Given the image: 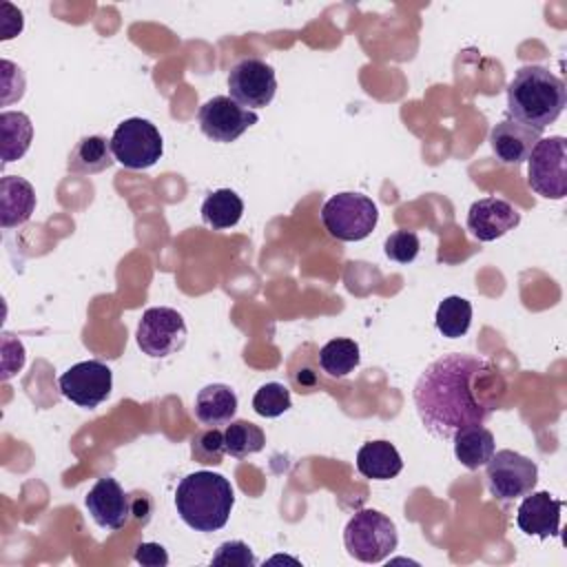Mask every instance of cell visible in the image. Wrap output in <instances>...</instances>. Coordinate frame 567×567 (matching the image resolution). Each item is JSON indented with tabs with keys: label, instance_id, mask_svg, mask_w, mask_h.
Listing matches in <instances>:
<instances>
[{
	"label": "cell",
	"instance_id": "ac0fdd59",
	"mask_svg": "<svg viewBox=\"0 0 567 567\" xmlns=\"http://www.w3.org/2000/svg\"><path fill=\"white\" fill-rule=\"evenodd\" d=\"M237 412V394L226 383H210L195 396V416L208 427L226 425Z\"/></svg>",
	"mask_w": 567,
	"mask_h": 567
},
{
	"label": "cell",
	"instance_id": "ffe728a7",
	"mask_svg": "<svg viewBox=\"0 0 567 567\" xmlns=\"http://www.w3.org/2000/svg\"><path fill=\"white\" fill-rule=\"evenodd\" d=\"M113 162L115 157L111 151V140L104 135H86L71 148L66 168L75 175H95L106 171Z\"/></svg>",
	"mask_w": 567,
	"mask_h": 567
},
{
	"label": "cell",
	"instance_id": "e0dca14e",
	"mask_svg": "<svg viewBox=\"0 0 567 567\" xmlns=\"http://www.w3.org/2000/svg\"><path fill=\"white\" fill-rule=\"evenodd\" d=\"M35 208L33 186L18 175H7L0 182V224L13 228L24 224Z\"/></svg>",
	"mask_w": 567,
	"mask_h": 567
},
{
	"label": "cell",
	"instance_id": "cb8c5ba5",
	"mask_svg": "<svg viewBox=\"0 0 567 567\" xmlns=\"http://www.w3.org/2000/svg\"><path fill=\"white\" fill-rule=\"evenodd\" d=\"M359 343L352 339H330L321 350H319V365L328 377H346L359 365Z\"/></svg>",
	"mask_w": 567,
	"mask_h": 567
},
{
	"label": "cell",
	"instance_id": "f1b7e54d",
	"mask_svg": "<svg viewBox=\"0 0 567 567\" xmlns=\"http://www.w3.org/2000/svg\"><path fill=\"white\" fill-rule=\"evenodd\" d=\"M419 248H421V241H419L416 233H412V230H396L383 244L385 257H390L392 261H399V264L414 261L419 255Z\"/></svg>",
	"mask_w": 567,
	"mask_h": 567
},
{
	"label": "cell",
	"instance_id": "d4e9b609",
	"mask_svg": "<svg viewBox=\"0 0 567 567\" xmlns=\"http://www.w3.org/2000/svg\"><path fill=\"white\" fill-rule=\"evenodd\" d=\"M436 330L447 339H458L470 330L472 303L465 297H445L436 308Z\"/></svg>",
	"mask_w": 567,
	"mask_h": 567
},
{
	"label": "cell",
	"instance_id": "d6986e66",
	"mask_svg": "<svg viewBox=\"0 0 567 567\" xmlns=\"http://www.w3.org/2000/svg\"><path fill=\"white\" fill-rule=\"evenodd\" d=\"M357 470L365 478L388 481L403 470V458L390 441H370L357 452Z\"/></svg>",
	"mask_w": 567,
	"mask_h": 567
},
{
	"label": "cell",
	"instance_id": "7402d4cb",
	"mask_svg": "<svg viewBox=\"0 0 567 567\" xmlns=\"http://www.w3.org/2000/svg\"><path fill=\"white\" fill-rule=\"evenodd\" d=\"M0 135H2V164L20 159L33 140V124L27 113L2 111L0 113Z\"/></svg>",
	"mask_w": 567,
	"mask_h": 567
},
{
	"label": "cell",
	"instance_id": "f546056e",
	"mask_svg": "<svg viewBox=\"0 0 567 567\" xmlns=\"http://www.w3.org/2000/svg\"><path fill=\"white\" fill-rule=\"evenodd\" d=\"M210 565H224V567H252L257 565L255 554L244 540H226L217 547V551L210 558Z\"/></svg>",
	"mask_w": 567,
	"mask_h": 567
},
{
	"label": "cell",
	"instance_id": "83f0119b",
	"mask_svg": "<svg viewBox=\"0 0 567 567\" xmlns=\"http://www.w3.org/2000/svg\"><path fill=\"white\" fill-rule=\"evenodd\" d=\"M190 452H193V458L197 463H204V465H219L224 454H226V447H224V432H219L217 427H208V430H202L193 436V445H190Z\"/></svg>",
	"mask_w": 567,
	"mask_h": 567
},
{
	"label": "cell",
	"instance_id": "30bf717a",
	"mask_svg": "<svg viewBox=\"0 0 567 567\" xmlns=\"http://www.w3.org/2000/svg\"><path fill=\"white\" fill-rule=\"evenodd\" d=\"M275 91H277L275 69L259 58H244L228 73L230 97L248 111L268 106L275 97Z\"/></svg>",
	"mask_w": 567,
	"mask_h": 567
},
{
	"label": "cell",
	"instance_id": "8fae6325",
	"mask_svg": "<svg viewBox=\"0 0 567 567\" xmlns=\"http://www.w3.org/2000/svg\"><path fill=\"white\" fill-rule=\"evenodd\" d=\"M202 133L219 144L235 142L241 133H246L252 124H257L259 115L255 111L244 109L228 95H215L202 104L199 113Z\"/></svg>",
	"mask_w": 567,
	"mask_h": 567
},
{
	"label": "cell",
	"instance_id": "7c38bea8",
	"mask_svg": "<svg viewBox=\"0 0 567 567\" xmlns=\"http://www.w3.org/2000/svg\"><path fill=\"white\" fill-rule=\"evenodd\" d=\"M60 392L80 408H97L113 388V372L106 363L97 359L80 361L71 365L58 379Z\"/></svg>",
	"mask_w": 567,
	"mask_h": 567
},
{
	"label": "cell",
	"instance_id": "5b68a950",
	"mask_svg": "<svg viewBox=\"0 0 567 567\" xmlns=\"http://www.w3.org/2000/svg\"><path fill=\"white\" fill-rule=\"evenodd\" d=\"M321 221L334 239L361 241L374 230L379 221V208L368 195L346 190L332 195L323 204Z\"/></svg>",
	"mask_w": 567,
	"mask_h": 567
},
{
	"label": "cell",
	"instance_id": "6da1fadb",
	"mask_svg": "<svg viewBox=\"0 0 567 567\" xmlns=\"http://www.w3.org/2000/svg\"><path fill=\"white\" fill-rule=\"evenodd\" d=\"M507 383L483 357L450 352L432 361L414 383V405L421 423L436 439L483 425L503 401Z\"/></svg>",
	"mask_w": 567,
	"mask_h": 567
},
{
	"label": "cell",
	"instance_id": "277c9868",
	"mask_svg": "<svg viewBox=\"0 0 567 567\" xmlns=\"http://www.w3.org/2000/svg\"><path fill=\"white\" fill-rule=\"evenodd\" d=\"M343 543L352 558L361 563H381L396 549L399 534L385 514L377 509H361L348 520Z\"/></svg>",
	"mask_w": 567,
	"mask_h": 567
},
{
	"label": "cell",
	"instance_id": "603a6c76",
	"mask_svg": "<svg viewBox=\"0 0 567 567\" xmlns=\"http://www.w3.org/2000/svg\"><path fill=\"white\" fill-rule=\"evenodd\" d=\"M244 215V202L233 188H217L202 202L204 224L221 230L235 226Z\"/></svg>",
	"mask_w": 567,
	"mask_h": 567
},
{
	"label": "cell",
	"instance_id": "52a82bcc",
	"mask_svg": "<svg viewBox=\"0 0 567 567\" xmlns=\"http://www.w3.org/2000/svg\"><path fill=\"white\" fill-rule=\"evenodd\" d=\"M527 182L547 199L567 195V142L563 135L538 140L527 157Z\"/></svg>",
	"mask_w": 567,
	"mask_h": 567
},
{
	"label": "cell",
	"instance_id": "4fadbf2b",
	"mask_svg": "<svg viewBox=\"0 0 567 567\" xmlns=\"http://www.w3.org/2000/svg\"><path fill=\"white\" fill-rule=\"evenodd\" d=\"M84 505H86L91 518L102 529H113V532L122 529L133 516L131 496L111 476L95 481V485L84 496Z\"/></svg>",
	"mask_w": 567,
	"mask_h": 567
},
{
	"label": "cell",
	"instance_id": "4dcf8cb0",
	"mask_svg": "<svg viewBox=\"0 0 567 567\" xmlns=\"http://www.w3.org/2000/svg\"><path fill=\"white\" fill-rule=\"evenodd\" d=\"M135 560L146 567H164L168 565V554L159 543H140L135 549Z\"/></svg>",
	"mask_w": 567,
	"mask_h": 567
},
{
	"label": "cell",
	"instance_id": "484cf974",
	"mask_svg": "<svg viewBox=\"0 0 567 567\" xmlns=\"http://www.w3.org/2000/svg\"><path fill=\"white\" fill-rule=\"evenodd\" d=\"M264 443H266L264 430L244 419L230 421V425L224 432V447H226V454H230L233 458H246L248 454L259 452Z\"/></svg>",
	"mask_w": 567,
	"mask_h": 567
},
{
	"label": "cell",
	"instance_id": "5bb4252c",
	"mask_svg": "<svg viewBox=\"0 0 567 567\" xmlns=\"http://www.w3.org/2000/svg\"><path fill=\"white\" fill-rule=\"evenodd\" d=\"M520 224V213L501 197L476 199L467 210V230L478 241H494Z\"/></svg>",
	"mask_w": 567,
	"mask_h": 567
},
{
	"label": "cell",
	"instance_id": "9c48e42d",
	"mask_svg": "<svg viewBox=\"0 0 567 567\" xmlns=\"http://www.w3.org/2000/svg\"><path fill=\"white\" fill-rule=\"evenodd\" d=\"M137 346L144 354L153 359H164L184 348L188 328L184 317L175 308L157 306L144 310L137 323Z\"/></svg>",
	"mask_w": 567,
	"mask_h": 567
},
{
	"label": "cell",
	"instance_id": "3957f363",
	"mask_svg": "<svg viewBox=\"0 0 567 567\" xmlns=\"http://www.w3.org/2000/svg\"><path fill=\"white\" fill-rule=\"evenodd\" d=\"M235 492L226 476L208 470L184 476L175 489L179 518L195 532H217L228 523Z\"/></svg>",
	"mask_w": 567,
	"mask_h": 567
},
{
	"label": "cell",
	"instance_id": "4316f807",
	"mask_svg": "<svg viewBox=\"0 0 567 567\" xmlns=\"http://www.w3.org/2000/svg\"><path fill=\"white\" fill-rule=\"evenodd\" d=\"M292 405L290 401V390L284 385V383H277V381H270V383H264L255 396H252V410L259 414V416H266V419H275V416H281L284 412H288Z\"/></svg>",
	"mask_w": 567,
	"mask_h": 567
},
{
	"label": "cell",
	"instance_id": "44dd1931",
	"mask_svg": "<svg viewBox=\"0 0 567 567\" xmlns=\"http://www.w3.org/2000/svg\"><path fill=\"white\" fill-rule=\"evenodd\" d=\"M452 439H454V456L467 470L483 467L496 452L494 434L483 425L463 427Z\"/></svg>",
	"mask_w": 567,
	"mask_h": 567
},
{
	"label": "cell",
	"instance_id": "7a4b0ae2",
	"mask_svg": "<svg viewBox=\"0 0 567 567\" xmlns=\"http://www.w3.org/2000/svg\"><path fill=\"white\" fill-rule=\"evenodd\" d=\"M565 102V82L540 64L520 66L507 84L509 117L538 133L558 120Z\"/></svg>",
	"mask_w": 567,
	"mask_h": 567
},
{
	"label": "cell",
	"instance_id": "9a60e30c",
	"mask_svg": "<svg viewBox=\"0 0 567 567\" xmlns=\"http://www.w3.org/2000/svg\"><path fill=\"white\" fill-rule=\"evenodd\" d=\"M560 509L563 501L554 498L549 492H529L516 512V523L520 532L538 538L558 536L560 532Z\"/></svg>",
	"mask_w": 567,
	"mask_h": 567
},
{
	"label": "cell",
	"instance_id": "1f68e13d",
	"mask_svg": "<svg viewBox=\"0 0 567 567\" xmlns=\"http://www.w3.org/2000/svg\"><path fill=\"white\" fill-rule=\"evenodd\" d=\"M131 503H133V516L146 525L148 518H151V512H153V505H151V498L146 494H137V496H131Z\"/></svg>",
	"mask_w": 567,
	"mask_h": 567
},
{
	"label": "cell",
	"instance_id": "8992f818",
	"mask_svg": "<svg viewBox=\"0 0 567 567\" xmlns=\"http://www.w3.org/2000/svg\"><path fill=\"white\" fill-rule=\"evenodd\" d=\"M111 151L115 162L124 168L144 171L162 157L164 144L153 122L144 117H128L115 126L111 135Z\"/></svg>",
	"mask_w": 567,
	"mask_h": 567
},
{
	"label": "cell",
	"instance_id": "2e32d148",
	"mask_svg": "<svg viewBox=\"0 0 567 567\" xmlns=\"http://www.w3.org/2000/svg\"><path fill=\"white\" fill-rule=\"evenodd\" d=\"M540 140V133L507 117L494 124L489 133V146L501 164H520L529 157L536 142Z\"/></svg>",
	"mask_w": 567,
	"mask_h": 567
},
{
	"label": "cell",
	"instance_id": "ba28073f",
	"mask_svg": "<svg viewBox=\"0 0 567 567\" xmlns=\"http://www.w3.org/2000/svg\"><path fill=\"white\" fill-rule=\"evenodd\" d=\"M485 478L489 494L496 501L507 503L534 489L538 481V467L532 458L514 450H498L485 463Z\"/></svg>",
	"mask_w": 567,
	"mask_h": 567
}]
</instances>
